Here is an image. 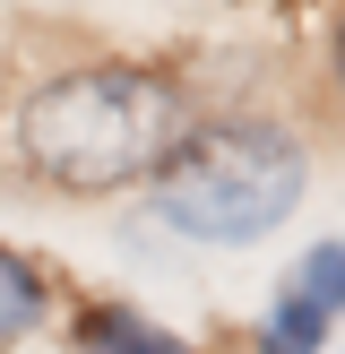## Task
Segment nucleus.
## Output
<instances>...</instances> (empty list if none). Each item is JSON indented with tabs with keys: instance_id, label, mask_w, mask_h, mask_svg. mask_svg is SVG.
Here are the masks:
<instances>
[{
	"instance_id": "1",
	"label": "nucleus",
	"mask_w": 345,
	"mask_h": 354,
	"mask_svg": "<svg viewBox=\"0 0 345 354\" xmlns=\"http://www.w3.org/2000/svg\"><path fill=\"white\" fill-rule=\"evenodd\" d=\"M181 86L164 69L138 61H95V69H61L17 104V156L34 182L103 199L130 190L181 147Z\"/></svg>"
},
{
	"instance_id": "2",
	"label": "nucleus",
	"mask_w": 345,
	"mask_h": 354,
	"mask_svg": "<svg viewBox=\"0 0 345 354\" xmlns=\"http://www.w3.org/2000/svg\"><path fill=\"white\" fill-rule=\"evenodd\" d=\"M310 190V156L285 121H199L181 130V147L155 165V216L190 242H241L276 234Z\"/></svg>"
},
{
	"instance_id": "3",
	"label": "nucleus",
	"mask_w": 345,
	"mask_h": 354,
	"mask_svg": "<svg viewBox=\"0 0 345 354\" xmlns=\"http://www.w3.org/2000/svg\"><path fill=\"white\" fill-rule=\"evenodd\" d=\"M78 346L86 354H190L181 337H164L155 320H138V311H121V303L86 311V320H78Z\"/></svg>"
},
{
	"instance_id": "4",
	"label": "nucleus",
	"mask_w": 345,
	"mask_h": 354,
	"mask_svg": "<svg viewBox=\"0 0 345 354\" xmlns=\"http://www.w3.org/2000/svg\"><path fill=\"white\" fill-rule=\"evenodd\" d=\"M43 311H52V286L34 277V259H17L9 242H0V346H9V337H34Z\"/></svg>"
},
{
	"instance_id": "5",
	"label": "nucleus",
	"mask_w": 345,
	"mask_h": 354,
	"mask_svg": "<svg viewBox=\"0 0 345 354\" xmlns=\"http://www.w3.org/2000/svg\"><path fill=\"white\" fill-rule=\"evenodd\" d=\"M285 294L337 328V311H345V242H310V259L293 268V286H285Z\"/></svg>"
},
{
	"instance_id": "6",
	"label": "nucleus",
	"mask_w": 345,
	"mask_h": 354,
	"mask_svg": "<svg viewBox=\"0 0 345 354\" xmlns=\"http://www.w3.org/2000/svg\"><path fill=\"white\" fill-rule=\"evenodd\" d=\"M337 86H345V17H337Z\"/></svg>"
}]
</instances>
